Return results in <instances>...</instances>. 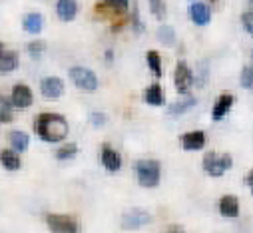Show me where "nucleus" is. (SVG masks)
<instances>
[{
  "label": "nucleus",
  "instance_id": "f8f14e48",
  "mask_svg": "<svg viewBox=\"0 0 253 233\" xmlns=\"http://www.w3.org/2000/svg\"><path fill=\"white\" fill-rule=\"evenodd\" d=\"M187 12H189V18H192L196 24H208L211 18V8L206 2H192Z\"/></svg>",
  "mask_w": 253,
  "mask_h": 233
},
{
  "label": "nucleus",
  "instance_id": "4468645a",
  "mask_svg": "<svg viewBox=\"0 0 253 233\" xmlns=\"http://www.w3.org/2000/svg\"><path fill=\"white\" fill-rule=\"evenodd\" d=\"M181 146L183 150H202L206 146V134L202 130H194V132H187L181 136Z\"/></svg>",
  "mask_w": 253,
  "mask_h": 233
},
{
  "label": "nucleus",
  "instance_id": "412c9836",
  "mask_svg": "<svg viewBox=\"0 0 253 233\" xmlns=\"http://www.w3.org/2000/svg\"><path fill=\"white\" fill-rule=\"evenodd\" d=\"M8 142L12 146L10 150H14V152H24L28 148V136L24 132H12L8 136Z\"/></svg>",
  "mask_w": 253,
  "mask_h": 233
},
{
  "label": "nucleus",
  "instance_id": "1a4fd4ad",
  "mask_svg": "<svg viewBox=\"0 0 253 233\" xmlns=\"http://www.w3.org/2000/svg\"><path fill=\"white\" fill-rule=\"evenodd\" d=\"M32 100H34L32 90H30L26 84H16V86L12 88L10 102H12L14 108H28V106H32Z\"/></svg>",
  "mask_w": 253,
  "mask_h": 233
},
{
  "label": "nucleus",
  "instance_id": "ddd939ff",
  "mask_svg": "<svg viewBox=\"0 0 253 233\" xmlns=\"http://www.w3.org/2000/svg\"><path fill=\"white\" fill-rule=\"evenodd\" d=\"M233 102H235V96L229 94V92H223V94L215 100V104H213V110H211L213 120H221L223 116L229 112V108L233 106Z\"/></svg>",
  "mask_w": 253,
  "mask_h": 233
},
{
  "label": "nucleus",
  "instance_id": "5701e85b",
  "mask_svg": "<svg viewBox=\"0 0 253 233\" xmlns=\"http://www.w3.org/2000/svg\"><path fill=\"white\" fill-rule=\"evenodd\" d=\"M146 60H148L150 70L160 78V76H162V58H160V54H158L156 50H150V52L146 54Z\"/></svg>",
  "mask_w": 253,
  "mask_h": 233
},
{
  "label": "nucleus",
  "instance_id": "9d476101",
  "mask_svg": "<svg viewBox=\"0 0 253 233\" xmlns=\"http://www.w3.org/2000/svg\"><path fill=\"white\" fill-rule=\"evenodd\" d=\"M18 66V54L0 42V72H12Z\"/></svg>",
  "mask_w": 253,
  "mask_h": 233
},
{
  "label": "nucleus",
  "instance_id": "4be33fe9",
  "mask_svg": "<svg viewBox=\"0 0 253 233\" xmlns=\"http://www.w3.org/2000/svg\"><path fill=\"white\" fill-rule=\"evenodd\" d=\"M12 118H14V116H12V102H10V98L0 94V122L6 124Z\"/></svg>",
  "mask_w": 253,
  "mask_h": 233
},
{
  "label": "nucleus",
  "instance_id": "cd10ccee",
  "mask_svg": "<svg viewBox=\"0 0 253 233\" xmlns=\"http://www.w3.org/2000/svg\"><path fill=\"white\" fill-rule=\"evenodd\" d=\"M150 10H152L154 16L164 18L166 16V2H162V0H152V2H150Z\"/></svg>",
  "mask_w": 253,
  "mask_h": 233
},
{
  "label": "nucleus",
  "instance_id": "b1692460",
  "mask_svg": "<svg viewBox=\"0 0 253 233\" xmlns=\"http://www.w3.org/2000/svg\"><path fill=\"white\" fill-rule=\"evenodd\" d=\"M158 40L164 42V44H173V42H175V32H173V28L168 26V24L160 26V28H158Z\"/></svg>",
  "mask_w": 253,
  "mask_h": 233
},
{
  "label": "nucleus",
  "instance_id": "2eb2a0df",
  "mask_svg": "<svg viewBox=\"0 0 253 233\" xmlns=\"http://www.w3.org/2000/svg\"><path fill=\"white\" fill-rule=\"evenodd\" d=\"M219 213L223 217H237L239 215V199L235 195H223L219 199Z\"/></svg>",
  "mask_w": 253,
  "mask_h": 233
},
{
  "label": "nucleus",
  "instance_id": "6ab92c4d",
  "mask_svg": "<svg viewBox=\"0 0 253 233\" xmlns=\"http://www.w3.org/2000/svg\"><path fill=\"white\" fill-rule=\"evenodd\" d=\"M192 106H196V98L187 96V98H181V100H177V102L169 104V108H168V114H171V116H179V114H183L185 110H189Z\"/></svg>",
  "mask_w": 253,
  "mask_h": 233
},
{
  "label": "nucleus",
  "instance_id": "f257e3e1",
  "mask_svg": "<svg viewBox=\"0 0 253 233\" xmlns=\"http://www.w3.org/2000/svg\"><path fill=\"white\" fill-rule=\"evenodd\" d=\"M36 134L46 142H62L68 136V122L60 114L44 112L36 120Z\"/></svg>",
  "mask_w": 253,
  "mask_h": 233
},
{
  "label": "nucleus",
  "instance_id": "7ed1b4c3",
  "mask_svg": "<svg viewBox=\"0 0 253 233\" xmlns=\"http://www.w3.org/2000/svg\"><path fill=\"white\" fill-rule=\"evenodd\" d=\"M233 165V159L229 154H217V152H208L204 155V169L211 178H221L223 173Z\"/></svg>",
  "mask_w": 253,
  "mask_h": 233
},
{
  "label": "nucleus",
  "instance_id": "f3484780",
  "mask_svg": "<svg viewBox=\"0 0 253 233\" xmlns=\"http://www.w3.org/2000/svg\"><path fill=\"white\" fill-rule=\"evenodd\" d=\"M56 12H58V16L62 18V20H72L74 16H76V12H78V4L74 2V0H60V2L56 4Z\"/></svg>",
  "mask_w": 253,
  "mask_h": 233
},
{
  "label": "nucleus",
  "instance_id": "dca6fc26",
  "mask_svg": "<svg viewBox=\"0 0 253 233\" xmlns=\"http://www.w3.org/2000/svg\"><path fill=\"white\" fill-rule=\"evenodd\" d=\"M0 163H2V167L8 169V171H16V169H20L22 161H20V157H18V154L14 150L6 148V150L0 152Z\"/></svg>",
  "mask_w": 253,
  "mask_h": 233
},
{
  "label": "nucleus",
  "instance_id": "20e7f679",
  "mask_svg": "<svg viewBox=\"0 0 253 233\" xmlns=\"http://www.w3.org/2000/svg\"><path fill=\"white\" fill-rule=\"evenodd\" d=\"M46 225L52 233H78L80 231L78 219L72 215H64V213H48Z\"/></svg>",
  "mask_w": 253,
  "mask_h": 233
},
{
  "label": "nucleus",
  "instance_id": "0eeeda50",
  "mask_svg": "<svg viewBox=\"0 0 253 233\" xmlns=\"http://www.w3.org/2000/svg\"><path fill=\"white\" fill-rule=\"evenodd\" d=\"M150 221H152V215L146 209H138V207L128 209L122 215V227L124 229H138V227H142Z\"/></svg>",
  "mask_w": 253,
  "mask_h": 233
},
{
  "label": "nucleus",
  "instance_id": "393cba45",
  "mask_svg": "<svg viewBox=\"0 0 253 233\" xmlns=\"http://www.w3.org/2000/svg\"><path fill=\"white\" fill-rule=\"evenodd\" d=\"M76 154H78V146L76 144H68V146H62L56 152V157L58 159H68V157H74Z\"/></svg>",
  "mask_w": 253,
  "mask_h": 233
},
{
  "label": "nucleus",
  "instance_id": "39448f33",
  "mask_svg": "<svg viewBox=\"0 0 253 233\" xmlns=\"http://www.w3.org/2000/svg\"><path fill=\"white\" fill-rule=\"evenodd\" d=\"M68 74H70L72 82H74L80 90H88V92H92V90L98 88V78H96V74H94L92 70L84 68V66H74V68H70Z\"/></svg>",
  "mask_w": 253,
  "mask_h": 233
},
{
  "label": "nucleus",
  "instance_id": "a878e982",
  "mask_svg": "<svg viewBox=\"0 0 253 233\" xmlns=\"http://www.w3.org/2000/svg\"><path fill=\"white\" fill-rule=\"evenodd\" d=\"M241 86L243 88H253V64H247L241 70Z\"/></svg>",
  "mask_w": 253,
  "mask_h": 233
},
{
  "label": "nucleus",
  "instance_id": "c756f323",
  "mask_svg": "<svg viewBox=\"0 0 253 233\" xmlns=\"http://www.w3.org/2000/svg\"><path fill=\"white\" fill-rule=\"evenodd\" d=\"M90 122H92L94 126H102V124H106V114H102V112H94V114H90Z\"/></svg>",
  "mask_w": 253,
  "mask_h": 233
},
{
  "label": "nucleus",
  "instance_id": "423d86ee",
  "mask_svg": "<svg viewBox=\"0 0 253 233\" xmlns=\"http://www.w3.org/2000/svg\"><path fill=\"white\" fill-rule=\"evenodd\" d=\"M173 80H175V90H177V94H181V96H185V94L189 92V88H192V84H194V74H192V70H189V66H187L183 60L177 62Z\"/></svg>",
  "mask_w": 253,
  "mask_h": 233
},
{
  "label": "nucleus",
  "instance_id": "2f4dec72",
  "mask_svg": "<svg viewBox=\"0 0 253 233\" xmlns=\"http://www.w3.org/2000/svg\"><path fill=\"white\" fill-rule=\"evenodd\" d=\"M245 182H247V186H249V190L253 192V169L247 173V178H245Z\"/></svg>",
  "mask_w": 253,
  "mask_h": 233
},
{
  "label": "nucleus",
  "instance_id": "9b49d317",
  "mask_svg": "<svg viewBox=\"0 0 253 233\" xmlns=\"http://www.w3.org/2000/svg\"><path fill=\"white\" fill-rule=\"evenodd\" d=\"M100 159H102V165L110 171H118L122 167V155L112 148V146H104L102 152H100Z\"/></svg>",
  "mask_w": 253,
  "mask_h": 233
},
{
  "label": "nucleus",
  "instance_id": "aec40b11",
  "mask_svg": "<svg viewBox=\"0 0 253 233\" xmlns=\"http://www.w3.org/2000/svg\"><path fill=\"white\" fill-rule=\"evenodd\" d=\"M42 24H44V20H42V14H38V12H30V14L24 16V28L28 32H32V34L40 32Z\"/></svg>",
  "mask_w": 253,
  "mask_h": 233
},
{
  "label": "nucleus",
  "instance_id": "f03ea898",
  "mask_svg": "<svg viewBox=\"0 0 253 233\" xmlns=\"http://www.w3.org/2000/svg\"><path fill=\"white\" fill-rule=\"evenodd\" d=\"M134 171L142 188H156L160 184L162 167H160V161L156 159H138L134 163Z\"/></svg>",
  "mask_w": 253,
  "mask_h": 233
},
{
  "label": "nucleus",
  "instance_id": "a211bd4d",
  "mask_svg": "<svg viewBox=\"0 0 253 233\" xmlns=\"http://www.w3.org/2000/svg\"><path fill=\"white\" fill-rule=\"evenodd\" d=\"M144 100L150 104V106H162L164 104V90L160 84H152L146 88L144 92Z\"/></svg>",
  "mask_w": 253,
  "mask_h": 233
},
{
  "label": "nucleus",
  "instance_id": "c85d7f7f",
  "mask_svg": "<svg viewBox=\"0 0 253 233\" xmlns=\"http://www.w3.org/2000/svg\"><path fill=\"white\" fill-rule=\"evenodd\" d=\"M241 22H243V28L253 36V8H249L241 14Z\"/></svg>",
  "mask_w": 253,
  "mask_h": 233
},
{
  "label": "nucleus",
  "instance_id": "7c9ffc66",
  "mask_svg": "<svg viewBox=\"0 0 253 233\" xmlns=\"http://www.w3.org/2000/svg\"><path fill=\"white\" fill-rule=\"evenodd\" d=\"M166 233H183V227L181 225H177V223H173V225H169L168 227V231Z\"/></svg>",
  "mask_w": 253,
  "mask_h": 233
},
{
  "label": "nucleus",
  "instance_id": "6e6552de",
  "mask_svg": "<svg viewBox=\"0 0 253 233\" xmlns=\"http://www.w3.org/2000/svg\"><path fill=\"white\" fill-rule=\"evenodd\" d=\"M40 92L48 100H58L62 96V92H64V82L56 76H46L40 82Z\"/></svg>",
  "mask_w": 253,
  "mask_h": 233
},
{
  "label": "nucleus",
  "instance_id": "bb28decb",
  "mask_svg": "<svg viewBox=\"0 0 253 233\" xmlns=\"http://www.w3.org/2000/svg\"><path fill=\"white\" fill-rule=\"evenodd\" d=\"M26 48H28V54H30L32 58H40L42 52H44V48H46V44H44L42 40H32Z\"/></svg>",
  "mask_w": 253,
  "mask_h": 233
}]
</instances>
